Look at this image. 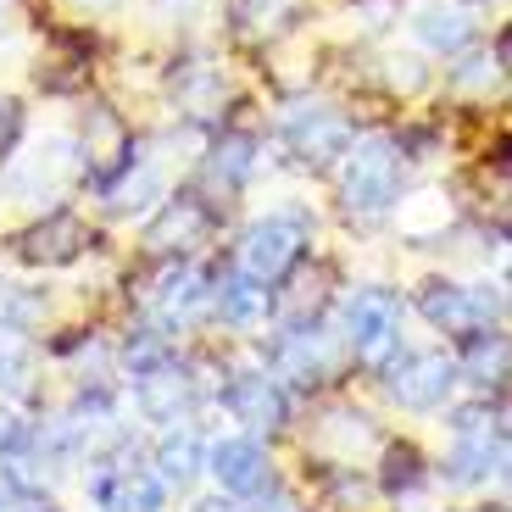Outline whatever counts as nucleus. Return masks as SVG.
<instances>
[{
	"instance_id": "nucleus-13",
	"label": "nucleus",
	"mask_w": 512,
	"mask_h": 512,
	"mask_svg": "<svg viewBox=\"0 0 512 512\" xmlns=\"http://www.w3.org/2000/svg\"><path fill=\"white\" fill-rule=\"evenodd\" d=\"M151 307L162 312L167 329H179V323L201 318V312L212 307V279H206L195 262L173 256V262L162 268V279H156V290H151Z\"/></svg>"
},
{
	"instance_id": "nucleus-3",
	"label": "nucleus",
	"mask_w": 512,
	"mask_h": 512,
	"mask_svg": "<svg viewBox=\"0 0 512 512\" xmlns=\"http://www.w3.org/2000/svg\"><path fill=\"white\" fill-rule=\"evenodd\" d=\"M307 256V218L301 212H268L240 234V268L256 284H284Z\"/></svg>"
},
{
	"instance_id": "nucleus-22",
	"label": "nucleus",
	"mask_w": 512,
	"mask_h": 512,
	"mask_svg": "<svg viewBox=\"0 0 512 512\" xmlns=\"http://www.w3.org/2000/svg\"><path fill=\"white\" fill-rule=\"evenodd\" d=\"M295 12H301V0H234V23L245 34H279V28H290Z\"/></svg>"
},
{
	"instance_id": "nucleus-11",
	"label": "nucleus",
	"mask_w": 512,
	"mask_h": 512,
	"mask_svg": "<svg viewBox=\"0 0 512 512\" xmlns=\"http://www.w3.org/2000/svg\"><path fill=\"white\" fill-rule=\"evenodd\" d=\"M206 474L223 485V496H262L273 485V462L256 435H229L206 446Z\"/></svg>"
},
{
	"instance_id": "nucleus-7",
	"label": "nucleus",
	"mask_w": 512,
	"mask_h": 512,
	"mask_svg": "<svg viewBox=\"0 0 512 512\" xmlns=\"http://www.w3.org/2000/svg\"><path fill=\"white\" fill-rule=\"evenodd\" d=\"M279 134H284V145L295 151V162H307V167H329V162H340V156L357 145L351 123L334 112V106H323V101L290 106L284 123H279Z\"/></svg>"
},
{
	"instance_id": "nucleus-27",
	"label": "nucleus",
	"mask_w": 512,
	"mask_h": 512,
	"mask_svg": "<svg viewBox=\"0 0 512 512\" xmlns=\"http://www.w3.org/2000/svg\"><path fill=\"white\" fill-rule=\"evenodd\" d=\"M179 90H184V106H190V112H206V106L223 95V78L212 73V67H190Z\"/></svg>"
},
{
	"instance_id": "nucleus-1",
	"label": "nucleus",
	"mask_w": 512,
	"mask_h": 512,
	"mask_svg": "<svg viewBox=\"0 0 512 512\" xmlns=\"http://www.w3.org/2000/svg\"><path fill=\"white\" fill-rule=\"evenodd\" d=\"M401 145L390 134H368L346 151V167H340V206H346L357 223H373L384 218L390 206L401 201Z\"/></svg>"
},
{
	"instance_id": "nucleus-5",
	"label": "nucleus",
	"mask_w": 512,
	"mask_h": 512,
	"mask_svg": "<svg viewBox=\"0 0 512 512\" xmlns=\"http://www.w3.org/2000/svg\"><path fill=\"white\" fill-rule=\"evenodd\" d=\"M418 312L435 323L440 334H457V340H474L490 323L501 318V295L490 284H457V279H429L418 290Z\"/></svg>"
},
{
	"instance_id": "nucleus-18",
	"label": "nucleus",
	"mask_w": 512,
	"mask_h": 512,
	"mask_svg": "<svg viewBox=\"0 0 512 512\" xmlns=\"http://www.w3.org/2000/svg\"><path fill=\"white\" fill-rule=\"evenodd\" d=\"M156 479H162L167 490H190L195 479H201V468H206V446H201V435H195L190 423H179V429H167L162 435V446H156Z\"/></svg>"
},
{
	"instance_id": "nucleus-2",
	"label": "nucleus",
	"mask_w": 512,
	"mask_h": 512,
	"mask_svg": "<svg viewBox=\"0 0 512 512\" xmlns=\"http://www.w3.org/2000/svg\"><path fill=\"white\" fill-rule=\"evenodd\" d=\"M84 490H90L95 512H167V485L156 479V468H145L128 440L95 451Z\"/></svg>"
},
{
	"instance_id": "nucleus-21",
	"label": "nucleus",
	"mask_w": 512,
	"mask_h": 512,
	"mask_svg": "<svg viewBox=\"0 0 512 512\" xmlns=\"http://www.w3.org/2000/svg\"><path fill=\"white\" fill-rule=\"evenodd\" d=\"M457 373H468L474 384H501L512 373V340H507V334H496V329L474 334L468 351H462V362H457Z\"/></svg>"
},
{
	"instance_id": "nucleus-32",
	"label": "nucleus",
	"mask_w": 512,
	"mask_h": 512,
	"mask_svg": "<svg viewBox=\"0 0 512 512\" xmlns=\"http://www.w3.org/2000/svg\"><path fill=\"white\" fill-rule=\"evenodd\" d=\"M78 6H90V12H106V6H117V0H78Z\"/></svg>"
},
{
	"instance_id": "nucleus-14",
	"label": "nucleus",
	"mask_w": 512,
	"mask_h": 512,
	"mask_svg": "<svg viewBox=\"0 0 512 512\" xmlns=\"http://www.w3.org/2000/svg\"><path fill=\"white\" fill-rule=\"evenodd\" d=\"M206 229H212V212H206L195 195H173V201H162V212L151 218L145 245H151L156 256H179V251H190V245H201Z\"/></svg>"
},
{
	"instance_id": "nucleus-19",
	"label": "nucleus",
	"mask_w": 512,
	"mask_h": 512,
	"mask_svg": "<svg viewBox=\"0 0 512 512\" xmlns=\"http://www.w3.org/2000/svg\"><path fill=\"white\" fill-rule=\"evenodd\" d=\"M412 34H418L429 51L457 56L462 45L474 39V12H468V6H423V12L412 17Z\"/></svg>"
},
{
	"instance_id": "nucleus-23",
	"label": "nucleus",
	"mask_w": 512,
	"mask_h": 512,
	"mask_svg": "<svg viewBox=\"0 0 512 512\" xmlns=\"http://www.w3.org/2000/svg\"><path fill=\"white\" fill-rule=\"evenodd\" d=\"M346 440L340 446V462H357V446H368L373 440V418L368 412H357V407H334L329 418H323V429H318V440Z\"/></svg>"
},
{
	"instance_id": "nucleus-9",
	"label": "nucleus",
	"mask_w": 512,
	"mask_h": 512,
	"mask_svg": "<svg viewBox=\"0 0 512 512\" xmlns=\"http://www.w3.org/2000/svg\"><path fill=\"white\" fill-rule=\"evenodd\" d=\"M134 407H140V418L179 429V423H190V412L201 407V379L190 373V362L173 357V362H162V368L134 379Z\"/></svg>"
},
{
	"instance_id": "nucleus-12",
	"label": "nucleus",
	"mask_w": 512,
	"mask_h": 512,
	"mask_svg": "<svg viewBox=\"0 0 512 512\" xmlns=\"http://www.w3.org/2000/svg\"><path fill=\"white\" fill-rule=\"evenodd\" d=\"M162 190H167V184H162L156 156L151 151H134V145L117 156L112 173L101 179V201H106V212H117V218H128V212H151L156 201H167Z\"/></svg>"
},
{
	"instance_id": "nucleus-26",
	"label": "nucleus",
	"mask_w": 512,
	"mask_h": 512,
	"mask_svg": "<svg viewBox=\"0 0 512 512\" xmlns=\"http://www.w3.org/2000/svg\"><path fill=\"white\" fill-rule=\"evenodd\" d=\"M0 512H62V507L39 496V490H34V479L6 474V479H0Z\"/></svg>"
},
{
	"instance_id": "nucleus-31",
	"label": "nucleus",
	"mask_w": 512,
	"mask_h": 512,
	"mask_svg": "<svg viewBox=\"0 0 512 512\" xmlns=\"http://www.w3.org/2000/svg\"><path fill=\"white\" fill-rule=\"evenodd\" d=\"M190 512H240L234 501H223V496H212V501H201V507H190Z\"/></svg>"
},
{
	"instance_id": "nucleus-29",
	"label": "nucleus",
	"mask_w": 512,
	"mask_h": 512,
	"mask_svg": "<svg viewBox=\"0 0 512 512\" xmlns=\"http://www.w3.org/2000/svg\"><path fill=\"white\" fill-rule=\"evenodd\" d=\"M28 435H34L28 423H17L12 412H0V457H23V451H28Z\"/></svg>"
},
{
	"instance_id": "nucleus-8",
	"label": "nucleus",
	"mask_w": 512,
	"mask_h": 512,
	"mask_svg": "<svg viewBox=\"0 0 512 512\" xmlns=\"http://www.w3.org/2000/svg\"><path fill=\"white\" fill-rule=\"evenodd\" d=\"M457 362L446 357V351H401V362H390V396H396V407L407 412H435L451 401V390H457Z\"/></svg>"
},
{
	"instance_id": "nucleus-30",
	"label": "nucleus",
	"mask_w": 512,
	"mask_h": 512,
	"mask_svg": "<svg viewBox=\"0 0 512 512\" xmlns=\"http://www.w3.org/2000/svg\"><path fill=\"white\" fill-rule=\"evenodd\" d=\"M12 134H17V106H12V101H0V151L12 145Z\"/></svg>"
},
{
	"instance_id": "nucleus-24",
	"label": "nucleus",
	"mask_w": 512,
	"mask_h": 512,
	"mask_svg": "<svg viewBox=\"0 0 512 512\" xmlns=\"http://www.w3.org/2000/svg\"><path fill=\"white\" fill-rule=\"evenodd\" d=\"M28 362H34V351H28L23 334L0 329V396H17L28 384Z\"/></svg>"
},
{
	"instance_id": "nucleus-20",
	"label": "nucleus",
	"mask_w": 512,
	"mask_h": 512,
	"mask_svg": "<svg viewBox=\"0 0 512 512\" xmlns=\"http://www.w3.org/2000/svg\"><path fill=\"white\" fill-rule=\"evenodd\" d=\"M251 167H256V140L251 134H229V140L212 145V156H206V184L223 195H234L245 179H251Z\"/></svg>"
},
{
	"instance_id": "nucleus-10",
	"label": "nucleus",
	"mask_w": 512,
	"mask_h": 512,
	"mask_svg": "<svg viewBox=\"0 0 512 512\" xmlns=\"http://www.w3.org/2000/svg\"><path fill=\"white\" fill-rule=\"evenodd\" d=\"M223 412L234 423H245L251 435H279L290 423V396L273 373H229V384L218 390Z\"/></svg>"
},
{
	"instance_id": "nucleus-16",
	"label": "nucleus",
	"mask_w": 512,
	"mask_h": 512,
	"mask_svg": "<svg viewBox=\"0 0 512 512\" xmlns=\"http://www.w3.org/2000/svg\"><path fill=\"white\" fill-rule=\"evenodd\" d=\"M273 307V290L268 284H256L245 268L223 273L218 284H212V312H218L223 323H234V329H251V323H262Z\"/></svg>"
},
{
	"instance_id": "nucleus-4",
	"label": "nucleus",
	"mask_w": 512,
	"mask_h": 512,
	"mask_svg": "<svg viewBox=\"0 0 512 512\" xmlns=\"http://www.w3.org/2000/svg\"><path fill=\"white\" fill-rule=\"evenodd\" d=\"M340 329H346L351 357L384 368V362H396V351H401V301L390 290H379V284H368V290H357L346 301Z\"/></svg>"
},
{
	"instance_id": "nucleus-15",
	"label": "nucleus",
	"mask_w": 512,
	"mask_h": 512,
	"mask_svg": "<svg viewBox=\"0 0 512 512\" xmlns=\"http://www.w3.org/2000/svg\"><path fill=\"white\" fill-rule=\"evenodd\" d=\"M84 245H90V229H84L73 212H51L45 223H34L28 234H17V256H23V262H45V268L73 262Z\"/></svg>"
},
{
	"instance_id": "nucleus-25",
	"label": "nucleus",
	"mask_w": 512,
	"mask_h": 512,
	"mask_svg": "<svg viewBox=\"0 0 512 512\" xmlns=\"http://www.w3.org/2000/svg\"><path fill=\"white\" fill-rule=\"evenodd\" d=\"M451 84H457V90H496V84H501V62L490 51L462 56V62L451 67Z\"/></svg>"
},
{
	"instance_id": "nucleus-6",
	"label": "nucleus",
	"mask_w": 512,
	"mask_h": 512,
	"mask_svg": "<svg viewBox=\"0 0 512 512\" xmlns=\"http://www.w3.org/2000/svg\"><path fill=\"white\" fill-rule=\"evenodd\" d=\"M340 357H346V334L323 329L318 318H312V323H295V329H284L279 340L268 346L273 379H295V384L329 379V373L340 368Z\"/></svg>"
},
{
	"instance_id": "nucleus-28",
	"label": "nucleus",
	"mask_w": 512,
	"mask_h": 512,
	"mask_svg": "<svg viewBox=\"0 0 512 512\" xmlns=\"http://www.w3.org/2000/svg\"><path fill=\"white\" fill-rule=\"evenodd\" d=\"M390 468H401V474H384V485L396 490V496H401V490H418V485H423V474H418L423 462H418V451H412V446H396V451H390Z\"/></svg>"
},
{
	"instance_id": "nucleus-17",
	"label": "nucleus",
	"mask_w": 512,
	"mask_h": 512,
	"mask_svg": "<svg viewBox=\"0 0 512 512\" xmlns=\"http://www.w3.org/2000/svg\"><path fill=\"white\" fill-rule=\"evenodd\" d=\"M28 173H34V184H28V201H45V195H56L62 190V179L73 173V145L67 140H45L39 151H28V156H12V167H6V184H23Z\"/></svg>"
}]
</instances>
